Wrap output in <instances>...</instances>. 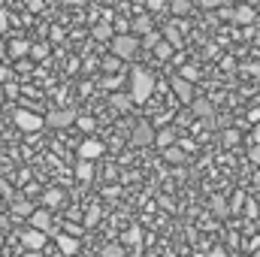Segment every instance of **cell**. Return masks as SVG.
<instances>
[{
  "mask_svg": "<svg viewBox=\"0 0 260 257\" xmlns=\"http://www.w3.org/2000/svg\"><path fill=\"white\" fill-rule=\"evenodd\" d=\"M170 12L173 15H188L191 12V0H170Z\"/></svg>",
  "mask_w": 260,
  "mask_h": 257,
  "instance_id": "44dd1931",
  "label": "cell"
},
{
  "mask_svg": "<svg viewBox=\"0 0 260 257\" xmlns=\"http://www.w3.org/2000/svg\"><path fill=\"white\" fill-rule=\"evenodd\" d=\"M12 121H15V127L24 130V133H37V130L46 124V118H43V115H37V112H30V109H15Z\"/></svg>",
  "mask_w": 260,
  "mask_h": 257,
  "instance_id": "3957f363",
  "label": "cell"
},
{
  "mask_svg": "<svg viewBox=\"0 0 260 257\" xmlns=\"http://www.w3.org/2000/svg\"><path fill=\"white\" fill-rule=\"evenodd\" d=\"M12 212H15V215H24V218H30L34 206H30L27 200H15V203H12Z\"/></svg>",
  "mask_w": 260,
  "mask_h": 257,
  "instance_id": "d4e9b609",
  "label": "cell"
},
{
  "mask_svg": "<svg viewBox=\"0 0 260 257\" xmlns=\"http://www.w3.org/2000/svg\"><path fill=\"white\" fill-rule=\"evenodd\" d=\"M248 157H251V164H257L260 167V145H254V148L248 151Z\"/></svg>",
  "mask_w": 260,
  "mask_h": 257,
  "instance_id": "e575fe53",
  "label": "cell"
},
{
  "mask_svg": "<svg viewBox=\"0 0 260 257\" xmlns=\"http://www.w3.org/2000/svg\"><path fill=\"white\" fill-rule=\"evenodd\" d=\"M130 142L136 145V148H145V145H154V127L148 124V121H139L133 133H130Z\"/></svg>",
  "mask_w": 260,
  "mask_h": 257,
  "instance_id": "277c9868",
  "label": "cell"
},
{
  "mask_svg": "<svg viewBox=\"0 0 260 257\" xmlns=\"http://www.w3.org/2000/svg\"><path fill=\"white\" fill-rule=\"evenodd\" d=\"M154 55H157L160 61H170V58H173V46H170L167 40H160V43L154 46Z\"/></svg>",
  "mask_w": 260,
  "mask_h": 257,
  "instance_id": "603a6c76",
  "label": "cell"
},
{
  "mask_svg": "<svg viewBox=\"0 0 260 257\" xmlns=\"http://www.w3.org/2000/svg\"><path fill=\"white\" fill-rule=\"evenodd\" d=\"M76 118H79V115H76L73 109H52V112L46 115V124H49V127H70Z\"/></svg>",
  "mask_w": 260,
  "mask_h": 257,
  "instance_id": "52a82bcc",
  "label": "cell"
},
{
  "mask_svg": "<svg viewBox=\"0 0 260 257\" xmlns=\"http://www.w3.org/2000/svg\"><path fill=\"white\" fill-rule=\"evenodd\" d=\"M103 151H106V145H103L100 139H85V142L79 145V160H97Z\"/></svg>",
  "mask_w": 260,
  "mask_h": 257,
  "instance_id": "ba28073f",
  "label": "cell"
},
{
  "mask_svg": "<svg viewBox=\"0 0 260 257\" xmlns=\"http://www.w3.org/2000/svg\"><path fill=\"white\" fill-rule=\"evenodd\" d=\"M254 18H257V12H254V6H248V3H242V6H236V9H233V21H236V24H242V27L254 24Z\"/></svg>",
  "mask_w": 260,
  "mask_h": 257,
  "instance_id": "30bf717a",
  "label": "cell"
},
{
  "mask_svg": "<svg viewBox=\"0 0 260 257\" xmlns=\"http://www.w3.org/2000/svg\"><path fill=\"white\" fill-rule=\"evenodd\" d=\"M224 142H227V145H236V142H239V133H236V130H227V133H224Z\"/></svg>",
  "mask_w": 260,
  "mask_h": 257,
  "instance_id": "f546056e",
  "label": "cell"
},
{
  "mask_svg": "<svg viewBox=\"0 0 260 257\" xmlns=\"http://www.w3.org/2000/svg\"><path fill=\"white\" fill-rule=\"evenodd\" d=\"M24 257H43V251H27Z\"/></svg>",
  "mask_w": 260,
  "mask_h": 257,
  "instance_id": "f6af8a7d",
  "label": "cell"
},
{
  "mask_svg": "<svg viewBox=\"0 0 260 257\" xmlns=\"http://www.w3.org/2000/svg\"><path fill=\"white\" fill-rule=\"evenodd\" d=\"M3 55H6V43L0 40V58H3Z\"/></svg>",
  "mask_w": 260,
  "mask_h": 257,
  "instance_id": "ee69618b",
  "label": "cell"
},
{
  "mask_svg": "<svg viewBox=\"0 0 260 257\" xmlns=\"http://www.w3.org/2000/svg\"><path fill=\"white\" fill-rule=\"evenodd\" d=\"M0 209H3V203H0Z\"/></svg>",
  "mask_w": 260,
  "mask_h": 257,
  "instance_id": "c3c4849f",
  "label": "cell"
},
{
  "mask_svg": "<svg viewBox=\"0 0 260 257\" xmlns=\"http://www.w3.org/2000/svg\"><path fill=\"white\" fill-rule=\"evenodd\" d=\"M164 40H167L173 49H182V46H185V40H182V30H179V24H176V21H170V24L164 27Z\"/></svg>",
  "mask_w": 260,
  "mask_h": 257,
  "instance_id": "8fae6325",
  "label": "cell"
},
{
  "mask_svg": "<svg viewBox=\"0 0 260 257\" xmlns=\"http://www.w3.org/2000/svg\"><path fill=\"white\" fill-rule=\"evenodd\" d=\"M30 55H34L37 61H43V58L49 55V46H30Z\"/></svg>",
  "mask_w": 260,
  "mask_h": 257,
  "instance_id": "83f0119b",
  "label": "cell"
},
{
  "mask_svg": "<svg viewBox=\"0 0 260 257\" xmlns=\"http://www.w3.org/2000/svg\"><path fill=\"white\" fill-rule=\"evenodd\" d=\"M230 0H206V6H227Z\"/></svg>",
  "mask_w": 260,
  "mask_h": 257,
  "instance_id": "ab89813d",
  "label": "cell"
},
{
  "mask_svg": "<svg viewBox=\"0 0 260 257\" xmlns=\"http://www.w3.org/2000/svg\"><path fill=\"white\" fill-rule=\"evenodd\" d=\"M100 64H103V70H106V73H118V70H121V61H118L115 55H106Z\"/></svg>",
  "mask_w": 260,
  "mask_h": 257,
  "instance_id": "4316f807",
  "label": "cell"
},
{
  "mask_svg": "<svg viewBox=\"0 0 260 257\" xmlns=\"http://www.w3.org/2000/svg\"><path fill=\"white\" fill-rule=\"evenodd\" d=\"M61 203H64V191L61 188H49V191L43 194V209H55Z\"/></svg>",
  "mask_w": 260,
  "mask_h": 257,
  "instance_id": "5bb4252c",
  "label": "cell"
},
{
  "mask_svg": "<svg viewBox=\"0 0 260 257\" xmlns=\"http://www.w3.org/2000/svg\"><path fill=\"white\" fill-rule=\"evenodd\" d=\"M6 30H9V12H3V9H0V37H3Z\"/></svg>",
  "mask_w": 260,
  "mask_h": 257,
  "instance_id": "f1b7e54d",
  "label": "cell"
},
{
  "mask_svg": "<svg viewBox=\"0 0 260 257\" xmlns=\"http://www.w3.org/2000/svg\"><path fill=\"white\" fill-rule=\"evenodd\" d=\"M245 70H248L251 76H260V64H248V67H245Z\"/></svg>",
  "mask_w": 260,
  "mask_h": 257,
  "instance_id": "60d3db41",
  "label": "cell"
},
{
  "mask_svg": "<svg viewBox=\"0 0 260 257\" xmlns=\"http://www.w3.org/2000/svg\"><path fill=\"white\" fill-rule=\"evenodd\" d=\"M151 94H154V76L148 70H142V67H133L130 70V100L145 103Z\"/></svg>",
  "mask_w": 260,
  "mask_h": 257,
  "instance_id": "6da1fadb",
  "label": "cell"
},
{
  "mask_svg": "<svg viewBox=\"0 0 260 257\" xmlns=\"http://www.w3.org/2000/svg\"><path fill=\"white\" fill-rule=\"evenodd\" d=\"M103 85H106V88H109V91H112V88H115V85H118V79H115V76H109V79H103Z\"/></svg>",
  "mask_w": 260,
  "mask_h": 257,
  "instance_id": "74e56055",
  "label": "cell"
},
{
  "mask_svg": "<svg viewBox=\"0 0 260 257\" xmlns=\"http://www.w3.org/2000/svg\"><path fill=\"white\" fill-rule=\"evenodd\" d=\"M27 221H30V230H40V233H46V236L52 233V212H49V209H34Z\"/></svg>",
  "mask_w": 260,
  "mask_h": 257,
  "instance_id": "5b68a950",
  "label": "cell"
},
{
  "mask_svg": "<svg viewBox=\"0 0 260 257\" xmlns=\"http://www.w3.org/2000/svg\"><path fill=\"white\" fill-rule=\"evenodd\" d=\"M209 257H227V251H224V248H212V251H209Z\"/></svg>",
  "mask_w": 260,
  "mask_h": 257,
  "instance_id": "f35d334b",
  "label": "cell"
},
{
  "mask_svg": "<svg viewBox=\"0 0 260 257\" xmlns=\"http://www.w3.org/2000/svg\"><path fill=\"white\" fill-rule=\"evenodd\" d=\"M21 245H24L27 251H43L46 233H40V230H24V233H21Z\"/></svg>",
  "mask_w": 260,
  "mask_h": 257,
  "instance_id": "9c48e42d",
  "label": "cell"
},
{
  "mask_svg": "<svg viewBox=\"0 0 260 257\" xmlns=\"http://www.w3.org/2000/svg\"><path fill=\"white\" fill-rule=\"evenodd\" d=\"M164 6H167V0H148V9H154V12L164 9Z\"/></svg>",
  "mask_w": 260,
  "mask_h": 257,
  "instance_id": "d590c367",
  "label": "cell"
},
{
  "mask_svg": "<svg viewBox=\"0 0 260 257\" xmlns=\"http://www.w3.org/2000/svg\"><path fill=\"white\" fill-rule=\"evenodd\" d=\"M173 91H176V97L182 100V103H194V82H188V79H182V76H173Z\"/></svg>",
  "mask_w": 260,
  "mask_h": 257,
  "instance_id": "8992f818",
  "label": "cell"
},
{
  "mask_svg": "<svg viewBox=\"0 0 260 257\" xmlns=\"http://www.w3.org/2000/svg\"><path fill=\"white\" fill-rule=\"evenodd\" d=\"M251 136H254V145H260V121L254 124V133H251Z\"/></svg>",
  "mask_w": 260,
  "mask_h": 257,
  "instance_id": "b9f144b4",
  "label": "cell"
},
{
  "mask_svg": "<svg viewBox=\"0 0 260 257\" xmlns=\"http://www.w3.org/2000/svg\"><path fill=\"white\" fill-rule=\"evenodd\" d=\"M6 52H9L12 58H24V55L30 52V43H27V40H12V43L6 46Z\"/></svg>",
  "mask_w": 260,
  "mask_h": 257,
  "instance_id": "2e32d148",
  "label": "cell"
},
{
  "mask_svg": "<svg viewBox=\"0 0 260 257\" xmlns=\"http://www.w3.org/2000/svg\"><path fill=\"white\" fill-rule=\"evenodd\" d=\"M130 27H133L139 37H145V34H151V18H148V15H139V18H133ZM136 34H133V37H136Z\"/></svg>",
  "mask_w": 260,
  "mask_h": 257,
  "instance_id": "ac0fdd59",
  "label": "cell"
},
{
  "mask_svg": "<svg viewBox=\"0 0 260 257\" xmlns=\"http://www.w3.org/2000/svg\"><path fill=\"white\" fill-rule=\"evenodd\" d=\"M76 176H79L82 182H88V179L94 176V164H91V160H79V167H76Z\"/></svg>",
  "mask_w": 260,
  "mask_h": 257,
  "instance_id": "ffe728a7",
  "label": "cell"
},
{
  "mask_svg": "<svg viewBox=\"0 0 260 257\" xmlns=\"http://www.w3.org/2000/svg\"><path fill=\"white\" fill-rule=\"evenodd\" d=\"M254 3H260V0H248V6H254Z\"/></svg>",
  "mask_w": 260,
  "mask_h": 257,
  "instance_id": "bcb514c9",
  "label": "cell"
},
{
  "mask_svg": "<svg viewBox=\"0 0 260 257\" xmlns=\"http://www.w3.org/2000/svg\"><path fill=\"white\" fill-rule=\"evenodd\" d=\"M136 52H139V37H133V34H118V37H112V55H115L118 61H130Z\"/></svg>",
  "mask_w": 260,
  "mask_h": 257,
  "instance_id": "7a4b0ae2",
  "label": "cell"
},
{
  "mask_svg": "<svg viewBox=\"0 0 260 257\" xmlns=\"http://www.w3.org/2000/svg\"><path fill=\"white\" fill-rule=\"evenodd\" d=\"M257 43H260V30H257Z\"/></svg>",
  "mask_w": 260,
  "mask_h": 257,
  "instance_id": "7dc6e473",
  "label": "cell"
},
{
  "mask_svg": "<svg viewBox=\"0 0 260 257\" xmlns=\"http://www.w3.org/2000/svg\"><path fill=\"white\" fill-rule=\"evenodd\" d=\"M130 103H133V100H130V94H112V106H115V109H121V112H124V109H130Z\"/></svg>",
  "mask_w": 260,
  "mask_h": 257,
  "instance_id": "484cf974",
  "label": "cell"
},
{
  "mask_svg": "<svg viewBox=\"0 0 260 257\" xmlns=\"http://www.w3.org/2000/svg\"><path fill=\"white\" fill-rule=\"evenodd\" d=\"M103 254H106V257H121V248H118V245H106V248H103Z\"/></svg>",
  "mask_w": 260,
  "mask_h": 257,
  "instance_id": "4dcf8cb0",
  "label": "cell"
},
{
  "mask_svg": "<svg viewBox=\"0 0 260 257\" xmlns=\"http://www.w3.org/2000/svg\"><path fill=\"white\" fill-rule=\"evenodd\" d=\"M76 121H79L82 130H94V118H76Z\"/></svg>",
  "mask_w": 260,
  "mask_h": 257,
  "instance_id": "836d02e7",
  "label": "cell"
},
{
  "mask_svg": "<svg viewBox=\"0 0 260 257\" xmlns=\"http://www.w3.org/2000/svg\"><path fill=\"white\" fill-rule=\"evenodd\" d=\"M182 79L194 82V79H197V70H194V67H185V70H182Z\"/></svg>",
  "mask_w": 260,
  "mask_h": 257,
  "instance_id": "d6a6232c",
  "label": "cell"
},
{
  "mask_svg": "<svg viewBox=\"0 0 260 257\" xmlns=\"http://www.w3.org/2000/svg\"><path fill=\"white\" fill-rule=\"evenodd\" d=\"M176 142V130H170V127H164V130H154V145L164 151V148H170Z\"/></svg>",
  "mask_w": 260,
  "mask_h": 257,
  "instance_id": "4fadbf2b",
  "label": "cell"
},
{
  "mask_svg": "<svg viewBox=\"0 0 260 257\" xmlns=\"http://www.w3.org/2000/svg\"><path fill=\"white\" fill-rule=\"evenodd\" d=\"M9 79H12V70L6 64H0V82H9Z\"/></svg>",
  "mask_w": 260,
  "mask_h": 257,
  "instance_id": "1f68e13d",
  "label": "cell"
},
{
  "mask_svg": "<svg viewBox=\"0 0 260 257\" xmlns=\"http://www.w3.org/2000/svg\"><path fill=\"white\" fill-rule=\"evenodd\" d=\"M191 112H194V115H200V118H212V112H215V109H212V103H209V100H197V97H194Z\"/></svg>",
  "mask_w": 260,
  "mask_h": 257,
  "instance_id": "e0dca14e",
  "label": "cell"
},
{
  "mask_svg": "<svg viewBox=\"0 0 260 257\" xmlns=\"http://www.w3.org/2000/svg\"><path fill=\"white\" fill-rule=\"evenodd\" d=\"M58 248H61L64 254H76V251H79V239L70 236V233H58Z\"/></svg>",
  "mask_w": 260,
  "mask_h": 257,
  "instance_id": "9a60e30c",
  "label": "cell"
},
{
  "mask_svg": "<svg viewBox=\"0 0 260 257\" xmlns=\"http://www.w3.org/2000/svg\"><path fill=\"white\" fill-rule=\"evenodd\" d=\"M139 236H142V233H139V227H133V230L127 233V242H139Z\"/></svg>",
  "mask_w": 260,
  "mask_h": 257,
  "instance_id": "8d00e7d4",
  "label": "cell"
},
{
  "mask_svg": "<svg viewBox=\"0 0 260 257\" xmlns=\"http://www.w3.org/2000/svg\"><path fill=\"white\" fill-rule=\"evenodd\" d=\"M91 37H94V40H100V43H106V40L112 43L115 30H112V24H109V21H100V24H94V27H91Z\"/></svg>",
  "mask_w": 260,
  "mask_h": 257,
  "instance_id": "7c38bea8",
  "label": "cell"
},
{
  "mask_svg": "<svg viewBox=\"0 0 260 257\" xmlns=\"http://www.w3.org/2000/svg\"><path fill=\"white\" fill-rule=\"evenodd\" d=\"M212 212H215L218 218H227V215H230V209H227V200H224V197H215V200H212Z\"/></svg>",
  "mask_w": 260,
  "mask_h": 257,
  "instance_id": "cb8c5ba5",
  "label": "cell"
},
{
  "mask_svg": "<svg viewBox=\"0 0 260 257\" xmlns=\"http://www.w3.org/2000/svg\"><path fill=\"white\" fill-rule=\"evenodd\" d=\"M160 40H164V37H160L157 30H151V34H145V37L139 40V46H142V49H151V52H154V46H157Z\"/></svg>",
  "mask_w": 260,
  "mask_h": 257,
  "instance_id": "7402d4cb",
  "label": "cell"
},
{
  "mask_svg": "<svg viewBox=\"0 0 260 257\" xmlns=\"http://www.w3.org/2000/svg\"><path fill=\"white\" fill-rule=\"evenodd\" d=\"M164 157H167L170 164H185V151H182V148H176V145L164 148Z\"/></svg>",
  "mask_w": 260,
  "mask_h": 257,
  "instance_id": "d6986e66",
  "label": "cell"
},
{
  "mask_svg": "<svg viewBox=\"0 0 260 257\" xmlns=\"http://www.w3.org/2000/svg\"><path fill=\"white\" fill-rule=\"evenodd\" d=\"M6 227H9V221H6V218L0 215V230H6Z\"/></svg>",
  "mask_w": 260,
  "mask_h": 257,
  "instance_id": "7bdbcfd3",
  "label": "cell"
}]
</instances>
